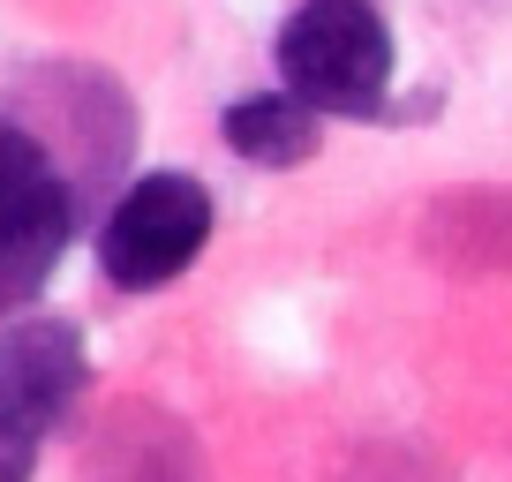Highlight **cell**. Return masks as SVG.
Masks as SVG:
<instances>
[{"label": "cell", "mask_w": 512, "mask_h": 482, "mask_svg": "<svg viewBox=\"0 0 512 482\" xmlns=\"http://www.w3.org/2000/svg\"><path fill=\"white\" fill-rule=\"evenodd\" d=\"M31 467H38V437L0 422V482H31Z\"/></svg>", "instance_id": "6"}, {"label": "cell", "mask_w": 512, "mask_h": 482, "mask_svg": "<svg viewBox=\"0 0 512 482\" xmlns=\"http://www.w3.org/2000/svg\"><path fill=\"white\" fill-rule=\"evenodd\" d=\"M83 377H91V362H83V332L61 317H23L16 332L0 339V422L23 437H46L68 422V407H76Z\"/></svg>", "instance_id": "4"}, {"label": "cell", "mask_w": 512, "mask_h": 482, "mask_svg": "<svg viewBox=\"0 0 512 482\" xmlns=\"http://www.w3.org/2000/svg\"><path fill=\"white\" fill-rule=\"evenodd\" d=\"M0 302H8V294H0Z\"/></svg>", "instance_id": "7"}, {"label": "cell", "mask_w": 512, "mask_h": 482, "mask_svg": "<svg viewBox=\"0 0 512 482\" xmlns=\"http://www.w3.org/2000/svg\"><path fill=\"white\" fill-rule=\"evenodd\" d=\"M317 121L324 113L302 106L294 91H264V98L226 106L219 136H226V151H241L249 166H302V159H317V144H324Z\"/></svg>", "instance_id": "5"}, {"label": "cell", "mask_w": 512, "mask_h": 482, "mask_svg": "<svg viewBox=\"0 0 512 482\" xmlns=\"http://www.w3.org/2000/svg\"><path fill=\"white\" fill-rule=\"evenodd\" d=\"M279 76L317 113H384L392 91V31L377 0H302L279 23Z\"/></svg>", "instance_id": "1"}, {"label": "cell", "mask_w": 512, "mask_h": 482, "mask_svg": "<svg viewBox=\"0 0 512 482\" xmlns=\"http://www.w3.org/2000/svg\"><path fill=\"white\" fill-rule=\"evenodd\" d=\"M211 241V189L196 174H144L98 226V272L128 294L181 279Z\"/></svg>", "instance_id": "2"}, {"label": "cell", "mask_w": 512, "mask_h": 482, "mask_svg": "<svg viewBox=\"0 0 512 482\" xmlns=\"http://www.w3.org/2000/svg\"><path fill=\"white\" fill-rule=\"evenodd\" d=\"M76 226V189L31 129L0 121V294H38Z\"/></svg>", "instance_id": "3"}]
</instances>
